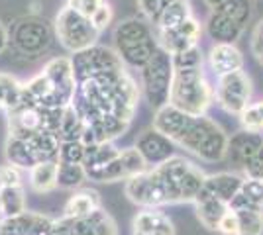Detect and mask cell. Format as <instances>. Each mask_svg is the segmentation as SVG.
Here are the masks:
<instances>
[{"mask_svg": "<svg viewBox=\"0 0 263 235\" xmlns=\"http://www.w3.org/2000/svg\"><path fill=\"white\" fill-rule=\"evenodd\" d=\"M112 37L114 49L120 55L122 63L126 65V69L134 71H140L159 47L152 22L138 16H130L116 24Z\"/></svg>", "mask_w": 263, "mask_h": 235, "instance_id": "obj_1", "label": "cell"}, {"mask_svg": "<svg viewBox=\"0 0 263 235\" xmlns=\"http://www.w3.org/2000/svg\"><path fill=\"white\" fill-rule=\"evenodd\" d=\"M214 102V87L204 77L202 67L198 69H175L169 104L193 118L206 116Z\"/></svg>", "mask_w": 263, "mask_h": 235, "instance_id": "obj_2", "label": "cell"}, {"mask_svg": "<svg viewBox=\"0 0 263 235\" xmlns=\"http://www.w3.org/2000/svg\"><path fill=\"white\" fill-rule=\"evenodd\" d=\"M177 147L204 163H218L226 159L228 153V135L209 116L191 118L186 130L177 141Z\"/></svg>", "mask_w": 263, "mask_h": 235, "instance_id": "obj_3", "label": "cell"}, {"mask_svg": "<svg viewBox=\"0 0 263 235\" xmlns=\"http://www.w3.org/2000/svg\"><path fill=\"white\" fill-rule=\"evenodd\" d=\"M154 168L163 182L165 192H167L171 204L195 202L197 194L206 180L204 170L185 157H171L169 161H165Z\"/></svg>", "mask_w": 263, "mask_h": 235, "instance_id": "obj_4", "label": "cell"}, {"mask_svg": "<svg viewBox=\"0 0 263 235\" xmlns=\"http://www.w3.org/2000/svg\"><path fill=\"white\" fill-rule=\"evenodd\" d=\"M53 34L55 39L69 53H79L83 49L97 45L100 37V32L92 26L90 18L69 4L57 12L53 20Z\"/></svg>", "mask_w": 263, "mask_h": 235, "instance_id": "obj_5", "label": "cell"}, {"mask_svg": "<svg viewBox=\"0 0 263 235\" xmlns=\"http://www.w3.org/2000/svg\"><path fill=\"white\" fill-rule=\"evenodd\" d=\"M10 45L24 57H40L53 44V26L37 14H28L16 18L8 26Z\"/></svg>", "mask_w": 263, "mask_h": 235, "instance_id": "obj_6", "label": "cell"}, {"mask_svg": "<svg viewBox=\"0 0 263 235\" xmlns=\"http://www.w3.org/2000/svg\"><path fill=\"white\" fill-rule=\"evenodd\" d=\"M173 75H175V69H173L171 53H167L161 47H157V51L152 55V59L140 69L142 96L154 110L169 104Z\"/></svg>", "mask_w": 263, "mask_h": 235, "instance_id": "obj_7", "label": "cell"}, {"mask_svg": "<svg viewBox=\"0 0 263 235\" xmlns=\"http://www.w3.org/2000/svg\"><path fill=\"white\" fill-rule=\"evenodd\" d=\"M71 63H73L77 82L87 80V78L106 77V75H116V73L126 71V65L122 63L116 49L99 44L88 47V49H83L79 53H73Z\"/></svg>", "mask_w": 263, "mask_h": 235, "instance_id": "obj_8", "label": "cell"}, {"mask_svg": "<svg viewBox=\"0 0 263 235\" xmlns=\"http://www.w3.org/2000/svg\"><path fill=\"white\" fill-rule=\"evenodd\" d=\"M252 78L250 75L241 69L230 75H222L216 80L214 87V100L218 102V106L224 112L232 116H240L252 100Z\"/></svg>", "mask_w": 263, "mask_h": 235, "instance_id": "obj_9", "label": "cell"}, {"mask_svg": "<svg viewBox=\"0 0 263 235\" xmlns=\"http://www.w3.org/2000/svg\"><path fill=\"white\" fill-rule=\"evenodd\" d=\"M124 192L128 196V200L136 206H140L142 210L147 208H163L169 206V196L165 192V186L159 175L155 173V168H147L142 175L126 180Z\"/></svg>", "mask_w": 263, "mask_h": 235, "instance_id": "obj_10", "label": "cell"}, {"mask_svg": "<svg viewBox=\"0 0 263 235\" xmlns=\"http://www.w3.org/2000/svg\"><path fill=\"white\" fill-rule=\"evenodd\" d=\"M157 35V44L161 49H165L167 53L175 55L179 51H185L198 45L200 37H202V24L198 22L195 16H191L189 20L183 24H179L177 28L171 30H155Z\"/></svg>", "mask_w": 263, "mask_h": 235, "instance_id": "obj_11", "label": "cell"}, {"mask_svg": "<svg viewBox=\"0 0 263 235\" xmlns=\"http://www.w3.org/2000/svg\"><path fill=\"white\" fill-rule=\"evenodd\" d=\"M147 163L143 161L140 151L136 147L130 149H122L120 155L114 161H110L106 167L100 170L95 177V182H120V180H130L138 175H142L143 170H147Z\"/></svg>", "mask_w": 263, "mask_h": 235, "instance_id": "obj_12", "label": "cell"}, {"mask_svg": "<svg viewBox=\"0 0 263 235\" xmlns=\"http://www.w3.org/2000/svg\"><path fill=\"white\" fill-rule=\"evenodd\" d=\"M136 149L140 151V155L143 157V161L147 163V167H157L165 161H169L171 157H175L177 145L165 137L163 134H159L157 130L149 127L138 135L136 139Z\"/></svg>", "mask_w": 263, "mask_h": 235, "instance_id": "obj_13", "label": "cell"}, {"mask_svg": "<svg viewBox=\"0 0 263 235\" xmlns=\"http://www.w3.org/2000/svg\"><path fill=\"white\" fill-rule=\"evenodd\" d=\"M55 220L37 212H22L0 222L2 235H51Z\"/></svg>", "mask_w": 263, "mask_h": 235, "instance_id": "obj_14", "label": "cell"}, {"mask_svg": "<svg viewBox=\"0 0 263 235\" xmlns=\"http://www.w3.org/2000/svg\"><path fill=\"white\" fill-rule=\"evenodd\" d=\"M246 24L236 20L222 8H214L206 20V34L214 44H236L246 32Z\"/></svg>", "mask_w": 263, "mask_h": 235, "instance_id": "obj_15", "label": "cell"}, {"mask_svg": "<svg viewBox=\"0 0 263 235\" xmlns=\"http://www.w3.org/2000/svg\"><path fill=\"white\" fill-rule=\"evenodd\" d=\"M263 145V135L259 132H248V130H240L238 134L228 137V153L226 157L232 161V165L236 168L248 167V163L253 159V155L259 151Z\"/></svg>", "mask_w": 263, "mask_h": 235, "instance_id": "obj_16", "label": "cell"}, {"mask_svg": "<svg viewBox=\"0 0 263 235\" xmlns=\"http://www.w3.org/2000/svg\"><path fill=\"white\" fill-rule=\"evenodd\" d=\"M193 116L181 112L179 108H175L173 104H165L161 108H157L154 114V130H157L159 134H163L165 137H169L177 145L179 137L183 135L186 130V125L191 122Z\"/></svg>", "mask_w": 263, "mask_h": 235, "instance_id": "obj_17", "label": "cell"}, {"mask_svg": "<svg viewBox=\"0 0 263 235\" xmlns=\"http://www.w3.org/2000/svg\"><path fill=\"white\" fill-rule=\"evenodd\" d=\"M206 57H209L210 71L216 77L230 75L243 69V55L236 47V44H214Z\"/></svg>", "mask_w": 263, "mask_h": 235, "instance_id": "obj_18", "label": "cell"}, {"mask_svg": "<svg viewBox=\"0 0 263 235\" xmlns=\"http://www.w3.org/2000/svg\"><path fill=\"white\" fill-rule=\"evenodd\" d=\"M134 227V235H149V233H159V235H175V225L171 222V218L161 208H147L142 210L134 218L132 222Z\"/></svg>", "mask_w": 263, "mask_h": 235, "instance_id": "obj_19", "label": "cell"}, {"mask_svg": "<svg viewBox=\"0 0 263 235\" xmlns=\"http://www.w3.org/2000/svg\"><path fill=\"white\" fill-rule=\"evenodd\" d=\"M243 179L238 173H214V175H206V180L202 184V190L209 192L210 196H216L218 200L226 202L230 206L234 196L240 192Z\"/></svg>", "mask_w": 263, "mask_h": 235, "instance_id": "obj_20", "label": "cell"}, {"mask_svg": "<svg viewBox=\"0 0 263 235\" xmlns=\"http://www.w3.org/2000/svg\"><path fill=\"white\" fill-rule=\"evenodd\" d=\"M73 235H118V225L108 212L99 208L85 218L73 220Z\"/></svg>", "mask_w": 263, "mask_h": 235, "instance_id": "obj_21", "label": "cell"}, {"mask_svg": "<svg viewBox=\"0 0 263 235\" xmlns=\"http://www.w3.org/2000/svg\"><path fill=\"white\" fill-rule=\"evenodd\" d=\"M193 204H195V210H197L198 222L210 231H216V225L222 220V216L230 210V206L226 202L218 200L216 196H210L209 192H204L202 188L197 194Z\"/></svg>", "mask_w": 263, "mask_h": 235, "instance_id": "obj_22", "label": "cell"}, {"mask_svg": "<svg viewBox=\"0 0 263 235\" xmlns=\"http://www.w3.org/2000/svg\"><path fill=\"white\" fill-rule=\"evenodd\" d=\"M120 151L122 149H118L112 141L85 145V161H83V165H85L88 180L95 179L100 170L108 165L110 161H114L116 157L120 155Z\"/></svg>", "mask_w": 263, "mask_h": 235, "instance_id": "obj_23", "label": "cell"}, {"mask_svg": "<svg viewBox=\"0 0 263 235\" xmlns=\"http://www.w3.org/2000/svg\"><path fill=\"white\" fill-rule=\"evenodd\" d=\"M99 208H102V198H100L99 192L92 190V188H79L67 200L65 208H63V216L79 220V218H85L88 213L97 212Z\"/></svg>", "mask_w": 263, "mask_h": 235, "instance_id": "obj_24", "label": "cell"}, {"mask_svg": "<svg viewBox=\"0 0 263 235\" xmlns=\"http://www.w3.org/2000/svg\"><path fill=\"white\" fill-rule=\"evenodd\" d=\"M230 210H263V180L246 177L240 192L230 202Z\"/></svg>", "mask_w": 263, "mask_h": 235, "instance_id": "obj_25", "label": "cell"}, {"mask_svg": "<svg viewBox=\"0 0 263 235\" xmlns=\"http://www.w3.org/2000/svg\"><path fill=\"white\" fill-rule=\"evenodd\" d=\"M4 153H6L8 163L14 165V167H18L20 170H22V168L30 170V168L35 167V165L40 163L28 139H18V137L8 135L6 145H4Z\"/></svg>", "mask_w": 263, "mask_h": 235, "instance_id": "obj_26", "label": "cell"}, {"mask_svg": "<svg viewBox=\"0 0 263 235\" xmlns=\"http://www.w3.org/2000/svg\"><path fill=\"white\" fill-rule=\"evenodd\" d=\"M57 168L59 163L57 161H44L37 163L35 167L30 168V188L37 194H47L57 188Z\"/></svg>", "mask_w": 263, "mask_h": 235, "instance_id": "obj_27", "label": "cell"}, {"mask_svg": "<svg viewBox=\"0 0 263 235\" xmlns=\"http://www.w3.org/2000/svg\"><path fill=\"white\" fill-rule=\"evenodd\" d=\"M193 16L189 0H171L163 6V10L159 12L157 20L154 22L155 30H171L177 28L179 24H183Z\"/></svg>", "mask_w": 263, "mask_h": 235, "instance_id": "obj_28", "label": "cell"}, {"mask_svg": "<svg viewBox=\"0 0 263 235\" xmlns=\"http://www.w3.org/2000/svg\"><path fill=\"white\" fill-rule=\"evenodd\" d=\"M24 96V82L10 75V73H0V110L10 112L14 110Z\"/></svg>", "mask_w": 263, "mask_h": 235, "instance_id": "obj_29", "label": "cell"}, {"mask_svg": "<svg viewBox=\"0 0 263 235\" xmlns=\"http://www.w3.org/2000/svg\"><path fill=\"white\" fill-rule=\"evenodd\" d=\"M85 180H88L85 165H79V163H59V168H57V188L79 190L85 184Z\"/></svg>", "mask_w": 263, "mask_h": 235, "instance_id": "obj_30", "label": "cell"}, {"mask_svg": "<svg viewBox=\"0 0 263 235\" xmlns=\"http://www.w3.org/2000/svg\"><path fill=\"white\" fill-rule=\"evenodd\" d=\"M83 132H85V122L75 110V106H67L63 110V118H61V125L57 130V137L61 141H73V139H83Z\"/></svg>", "mask_w": 263, "mask_h": 235, "instance_id": "obj_31", "label": "cell"}, {"mask_svg": "<svg viewBox=\"0 0 263 235\" xmlns=\"http://www.w3.org/2000/svg\"><path fill=\"white\" fill-rule=\"evenodd\" d=\"M0 198H2L4 220L26 212V190H24V186L0 188Z\"/></svg>", "mask_w": 263, "mask_h": 235, "instance_id": "obj_32", "label": "cell"}, {"mask_svg": "<svg viewBox=\"0 0 263 235\" xmlns=\"http://www.w3.org/2000/svg\"><path fill=\"white\" fill-rule=\"evenodd\" d=\"M238 213V235H263V210H234Z\"/></svg>", "mask_w": 263, "mask_h": 235, "instance_id": "obj_33", "label": "cell"}, {"mask_svg": "<svg viewBox=\"0 0 263 235\" xmlns=\"http://www.w3.org/2000/svg\"><path fill=\"white\" fill-rule=\"evenodd\" d=\"M171 61H173V69H198L204 63V55H202L200 45H195L191 49L171 55Z\"/></svg>", "mask_w": 263, "mask_h": 235, "instance_id": "obj_34", "label": "cell"}, {"mask_svg": "<svg viewBox=\"0 0 263 235\" xmlns=\"http://www.w3.org/2000/svg\"><path fill=\"white\" fill-rule=\"evenodd\" d=\"M59 163H79L83 165L85 161V143L73 139V141H61L59 143Z\"/></svg>", "mask_w": 263, "mask_h": 235, "instance_id": "obj_35", "label": "cell"}, {"mask_svg": "<svg viewBox=\"0 0 263 235\" xmlns=\"http://www.w3.org/2000/svg\"><path fill=\"white\" fill-rule=\"evenodd\" d=\"M241 123V130H248V132H263V116L257 108V104H250L243 112L238 116Z\"/></svg>", "mask_w": 263, "mask_h": 235, "instance_id": "obj_36", "label": "cell"}, {"mask_svg": "<svg viewBox=\"0 0 263 235\" xmlns=\"http://www.w3.org/2000/svg\"><path fill=\"white\" fill-rule=\"evenodd\" d=\"M10 186H22V175L18 167L6 163L0 165V188H10Z\"/></svg>", "mask_w": 263, "mask_h": 235, "instance_id": "obj_37", "label": "cell"}, {"mask_svg": "<svg viewBox=\"0 0 263 235\" xmlns=\"http://www.w3.org/2000/svg\"><path fill=\"white\" fill-rule=\"evenodd\" d=\"M112 20H114V10H112L108 0H106L100 8H97L95 14L90 16V22H92V26H95L99 32H104L110 24H112Z\"/></svg>", "mask_w": 263, "mask_h": 235, "instance_id": "obj_38", "label": "cell"}, {"mask_svg": "<svg viewBox=\"0 0 263 235\" xmlns=\"http://www.w3.org/2000/svg\"><path fill=\"white\" fill-rule=\"evenodd\" d=\"M169 0H138V8L142 12V16L147 22L154 24L159 16V12L163 10V6Z\"/></svg>", "mask_w": 263, "mask_h": 235, "instance_id": "obj_39", "label": "cell"}, {"mask_svg": "<svg viewBox=\"0 0 263 235\" xmlns=\"http://www.w3.org/2000/svg\"><path fill=\"white\" fill-rule=\"evenodd\" d=\"M216 231L220 235H238V213L228 210L216 225Z\"/></svg>", "mask_w": 263, "mask_h": 235, "instance_id": "obj_40", "label": "cell"}, {"mask_svg": "<svg viewBox=\"0 0 263 235\" xmlns=\"http://www.w3.org/2000/svg\"><path fill=\"white\" fill-rule=\"evenodd\" d=\"M243 177L263 180V145L259 147V151L253 155L252 161L248 163V167L243 168Z\"/></svg>", "mask_w": 263, "mask_h": 235, "instance_id": "obj_41", "label": "cell"}, {"mask_svg": "<svg viewBox=\"0 0 263 235\" xmlns=\"http://www.w3.org/2000/svg\"><path fill=\"white\" fill-rule=\"evenodd\" d=\"M106 0H67V4L69 6H73L75 10H79L81 14H85V16H92L97 8H100L102 4H104Z\"/></svg>", "mask_w": 263, "mask_h": 235, "instance_id": "obj_42", "label": "cell"}, {"mask_svg": "<svg viewBox=\"0 0 263 235\" xmlns=\"http://www.w3.org/2000/svg\"><path fill=\"white\" fill-rule=\"evenodd\" d=\"M252 53L257 59V63L263 65V20L253 30L252 35Z\"/></svg>", "mask_w": 263, "mask_h": 235, "instance_id": "obj_43", "label": "cell"}, {"mask_svg": "<svg viewBox=\"0 0 263 235\" xmlns=\"http://www.w3.org/2000/svg\"><path fill=\"white\" fill-rule=\"evenodd\" d=\"M10 47V34H8V26L0 22V55Z\"/></svg>", "mask_w": 263, "mask_h": 235, "instance_id": "obj_44", "label": "cell"}, {"mask_svg": "<svg viewBox=\"0 0 263 235\" xmlns=\"http://www.w3.org/2000/svg\"><path fill=\"white\" fill-rule=\"evenodd\" d=\"M222 2H224V0H204V4H206L209 8H212V10H214V8H218Z\"/></svg>", "mask_w": 263, "mask_h": 235, "instance_id": "obj_45", "label": "cell"}, {"mask_svg": "<svg viewBox=\"0 0 263 235\" xmlns=\"http://www.w3.org/2000/svg\"><path fill=\"white\" fill-rule=\"evenodd\" d=\"M4 220V210H2V198H0V222Z\"/></svg>", "mask_w": 263, "mask_h": 235, "instance_id": "obj_46", "label": "cell"}, {"mask_svg": "<svg viewBox=\"0 0 263 235\" xmlns=\"http://www.w3.org/2000/svg\"><path fill=\"white\" fill-rule=\"evenodd\" d=\"M257 108H259V112H261V116H263V100L257 102Z\"/></svg>", "mask_w": 263, "mask_h": 235, "instance_id": "obj_47", "label": "cell"}, {"mask_svg": "<svg viewBox=\"0 0 263 235\" xmlns=\"http://www.w3.org/2000/svg\"><path fill=\"white\" fill-rule=\"evenodd\" d=\"M149 235H159V233H149Z\"/></svg>", "mask_w": 263, "mask_h": 235, "instance_id": "obj_48", "label": "cell"}, {"mask_svg": "<svg viewBox=\"0 0 263 235\" xmlns=\"http://www.w3.org/2000/svg\"><path fill=\"white\" fill-rule=\"evenodd\" d=\"M169 2H171V0H169Z\"/></svg>", "mask_w": 263, "mask_h": 235, "instance_id": "obj_49", "label": "cell"}]
</instances>
